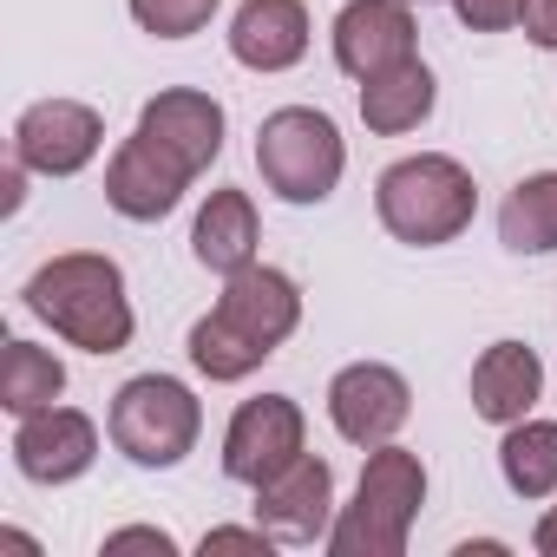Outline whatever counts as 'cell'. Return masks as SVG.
Returning <instances> with one entry per match:
<instances>
[{
	"mask_svg": "<svg viewBox=\"0 0 557 557\" xmlns=\"http://www.w3.org/2000/svg\"><path fill=\"white\" fill-rule=\"evenodd\" d=\"M433 99H440L433 73L420 60H400V66L361 79V125L381 132V138H400V132H413V125L433 119Z\"/></svg>",
	"mask_w": 557,
	"mask_h": 557,
	"instance_id": "18",
	"label": "cell"
},
{
	"mask_svg": "<svg viewBox=\"0 0 557 557\" xmlns=\"http://www.w3.org/2000/svg\"><path fill=\"white\" fill-rule=\"evenodd\" d=\"M518 27H524L531 47L550 53V47H557V0H524V21H518Z\"/></svg>",
	"mask_w": 557,
	"mask_h": 557,
	"instance_id": "25",
	"label": "cell"
},
{
	"mask_svg": "<svg viewBox=\"0 0 557 557\" xmlns=\"http://www.w3.org/2000/svg\"><path fill=\"white\" fill-rule=\"evenodd\" d=\"M374 210L387 223L394 243H413V249H440L453 236H466L472 210H479V190H472V171L446 151H420V158H400L381 171L374 184Z\"/></svg>",
	"mask_w": 557,
	"mask_h": 557,
	"instance_id": "3",
	"label": "cell"
},
{
	"mask_svg": "<svg viewBox=\"0 0 557 557\" xmlns=\"http://www.w3.org/2000/svg\"><path fill=\"white\" fill-rule=\"evenodd\" d=\"M190 177H197V171H190L177 151H164L151 132H132V138L112 151V164H106V203H112L125 223H158V216H171V210L184 203Z\"/></svg>",
	"mask_w": 557,
	"mask_h": 557,
	"instance_id": "9",
	"label": "cell"
},
{
	"mask_svg": "<svg viewBox=\"0 0 557 557\" xmlns=\"http://www.w3.org/2000/svg\"><path fill=\"white\" fill-rule=\"evenodd\" d=\"M256 243H262V230H256L249 190H210V203H203L197 223H190V256H197L210 275H236V269L256 262Z\"/></svg>",
	"mask_w": 557,
	"mask_h": 557,
	"instance_id": "17",
	"label": "cell"
},
{
	"mask_svg": "<svg viewBox=\"0 0 557 557\" xmlns=\"http://www.w3.org/2000/svg\"><path fill=\"white\" fill-rule=\"evenodd\" d=\"M119 550H158V557H177V537L158 531V524H125V531L106 537V557H119Z\"/></svg>",
	"mask_w": 557,
	"mask_h": 557,
	"instance_id": "24",
	"label": "cell"
},
{
	"mask_svg": "<svg viewBox=\"0 0 557 557\" xmlns=\"http://www.w3.org/2000/svg\"><path fill=\"white\" fill-rule=\"evenodd\" d=\"M27 309L73 348L86 355H125L132 348V296H125V269L112 256H92V249H66L53 262H40L27 275Z\"/></svg>",
	"mask_w": 557,
	"mask_h": 557,
	"instance_id": "2",
	"label": "cell"
},
{
	"mask_svg": "<svg viewBox=\"0 0 557 557\" xmlns=\"http://www.w3.org/2000/svg\"><path fill=\"white\" fill-rule=\"evenodd\" d=\"M138 132H151L164 151H177L190 171H210L223 158V106L197 86H171L138 112Z\"/></svg>",
	"mask_w": 557,
	"mask_h": 557,
	"instance_id": "15",
	"label": "cell"
},
{
	"mask_svg": "<svg viewBox=\"0 0 557 557\" xmlns=\"http://www.w3.org/2000/svg\"><path fill=\"white\" fill-rule=\"evenodd\" d=\"M269 544H275V537H269L262 524H256V531H236V524L203 531V557H210V550H269Z\"/></svg>",
	"mask_w": 557,
	"mask_h": 557,
	"instance_id": "26",
	"label": "cell"
},
{
	"mask_svg": "<svg viewBox=\"0 0 557 557\" xmlns=\"http://www.w3.org/2000/svg\"><path fill=\"white\" fill-rule=\"evenodd\" d=\"M256 524L275 544H315L335 531V466L302 453L289 472H275L269 485H256Z\"/></svg>",
	"mask_w": 557,
	"mask_h": 557,
	"instance_id": "11",
	"label": "cell"
},
{
	"mask_svg": "<svg viewBox=\"0 0 557 557\" xmlns=\"http://www.w3.org/2000/svg\"><path fill=\"white\" fill-rule=\"evenodd\" d=\"M106 145V119L79 99H40L14 119V158L40 177H73L99 158Z\"/></svg>",
	"mask_w": 557,
	"mask_h": 557,
	"instance_id": "10",
	"label": "cell"
},
{
	"mask_svg": "<svg viewBox=\"0 0 557 557\" xmlns=\"http://www.w3.org/2000/svg\"><path fill=\"white\" fill-rule=\"evenodd\" d=\"M210 14H216V0H132V21L158 40H190L210 27Z\"/></svg>",
	"mask_w": 557,
	"mask_h": 557,
	"instance_id": "22",
	"label": "cell"
},
{
	"mask_svg": "<svg viewBox=\"0 0 557 557\" xmlns=\"http://www.w3.org/2000/svg\"><path fill=\"white\" fill-rule=\"evenodd\" d=\"M498 472L518 498H550L557 492V420H518L498 440Z\"/></svg>",
	"mask_w": 557,
	"mask_h": 557,
	"instance_id": "20",
	"label": "cell"
},
{
	"mask_svg": "<svg viewBox=\"0 0 557 557\" xmlns=\"http://www.w3.org/2000/svg\"><path fill=\"white\" fill-rule=\"evenodd\" d=\"M413 0H348L335 14V66L348 79H374L413 60Z\"/></svg>",
	"mask_w": 557,
	"mask_h": 557,
	"instance_id": "13",
	"label": "cell"
},
{
	"mask_svg": "<svg viewBox=\"0 0 557 557\" xmlns=\"http://www.w3.org/2000/svg\"><path fill=\"white\" fill-rule=\"evenodd\" d=\"M426 505V466L407 446H374L355 485V505H342L329 550L335 557H407V531Z\"/></svg>",
	"mask_w": 557,
	"mask_h": 557,
	"instance_id": "4",
	"label": "cell"
},
{
	"mask_svg": "<svg viewBox=\"0 0 557 557\" xmlns=\"http://www.w3.org/2000/svg\"><path fill=\"white\" fill-rule=\"evenodd\" d=\"M60 394H66L60 355H47V348H34V342H8V348H0V407H8L14 420L53 407Z\"/></svg>",
	"mask_w": 557,
	"mask_h": 557,
	"instance_id": "21",
	"label": "cell"
},
{
	"mask_svg": "<svg viewBox=\"0 0 557 557\" xmlns=\"http://www.w3.org/2000/svg\"><path fill=\"white\" fill-rule=\"evenodd\" d=\"M230 53L249 73H289L309 53V8L302 0H243L230 21Z\"/></svg>",
	"mask_w": 557,
	"mask_h": 557,
	"instance_id": "14",
	"label": "cell"
},
{
	"mask_svg": "<svg viewBox=\"0 0 557 557\" xmlns=\"http://www.w3.org/2000/svg\"><path fill=\"white\" fill-rule=\"evenodd\" d=\"M92 459H99V426L79 407H40L14 433V466L34 485H73L92 472Z\"/></svg>",
	"mask_w": 557,
	"mask_h": 557,
	"instance_id": "12",
	"label": "cell"
},
{
	"mask_svg": "<svg viewBox=\"0 0 557 557\" xmlns=\"http://www.w3.org/2000/svg\"><path fill=\"white\" fill-rule=\"evenodd\" d=\"M302 440H309V420L289 394H256L230 413V433H223V472L236 485H269L275 472H289L302 459Z\"/></svg>",
	"mask_w": 557,
	"mask_h": 557,
	"instance_id": "7",
	"label": "cell"
},
{
	"mask_svg": "<svg viewBox=\"0 0 557 557\" xmlns=\"http://www.w3.org/2000/svg\"><path fill=\"white\" fill-rule=\"evenodd\" d=\"M420 8H426V0H420Z\"/></svg>",
	"mask_w": 557,
	"mask_h": 557,
	"instance_id": "28",
	"label": "cell"
},
{
	"mask_svg": "<svg viewBox=\"0 0 557 557\" xmlns=\"http://www.w3.org/2000/svg\"><path fill=\"white\" fill-rule=\"evenodd\" d=\"M112 446L145 466V472H164V466H184L197 433H203V407L197 394L177 381V374H138L112 394Z\"/></svg>",
	"mask_w": 557,
	"mask_h": 557,
	"instance_id": "6",
	"label": "cell"
},
{
	"mask_svg": "<svg viewBox=\"0 0 557 557\" xmlns=\"http://www.w3.org/2000/svg\"><path fill=\"white\" fill-rule=\"evenodd\" d=\"M407 413H413V387L387 361H355L329 381V420L348 446H368V453L387 446L407 426Z\"/></svg>",
	"mask_w": 557,
	"mask_h": 557,
	"instance_id": "8",
	"label": "cell"
},
{
	"mask_svg": "<svg viewBox=\"0 0 557 557\" xmlns=\"http://www.w3.org/2000/svg\"><path fill=\"white\" fill-rule=\"evenodd\" d=\"M544 394V361L524 342H492L472 361V413L492 426H518Z\"/></svg>",
	"mask_w": 557,
	"mask_h": 557,
	"instance_id": "16",
	"label": "cell"
},
{
	"mask_svg": "<svg viewBox=\"0 0 557 557\" xmlns=\"http://www.w3.org/2000/svg\"><path fill=\"white\" fill-rule=\"evenodd\" d=\"M498 243L511 256H550L557 249V171L524 177L505 203H498Z\"/></svg>",
	"mask_w": 557,
	"mask_h": 557,
	"instance_id": "19",
	"label": "cell"
},
{
	"mask_svg": "<svg viewBox=\"0 0 557 557\" xmlns=\"http://www.w3.org/2000/svg\"><path fill=\"white\" fill-rule=\"evenodd\" d=\"M453 14L466 21V34H505L524 21V0H453Z\"/></svg>",
	"mask_w": 557,
	"mask_h": 557,
	"instance_id": "23",
	"label": "cell"
},
{
	"mask_svg": "<svg viewBox=\"0 0 557 557\" xmlns=\"http://www.w3.org/2000/svg\"><path fill=\"white\" fill-rule=\"evenodd\" d=\"M256 171L283 203H322V197H335V184L348 171V145L329 112L283 106L256 125Z\"/></svg>",
	"mask_w": 557,
	"mask_h": 557,
	"instance_id": "5",
	"label": "cell"
},
{
	"mask_svg": "<svg viewBox=\"0 0 557 557\" xmlns=\"http://www.w3.org/2000/svg\"><path fill=\"white\" fill-rule=\"evenodd\" d=\"M531 550H537V557H557V505L537 518V531H531Z\"/></svg>",
	"mask_w": 557,
	"mask_h": 557,
	"instance_id": "27",
	"label": "cell"
},
{
	"mask_svg": "<svg viewBox=\"0 0 557 557\" xmlns=\"http://www.w3.org/2000/svg\"><path fill=\"white\" fill-rule=\"evenodd\" d=\"M302 329V289L283 269L249 262L223 275V296L203 322H190V368L203 381H249L275 348Z\"/></svg>",
	"mask_w": 557,
	"mask_h": 557,
	"instance_id": "1",
	"label": "cell"
}]
</instances>
